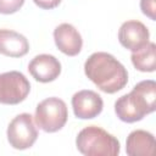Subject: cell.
<instances>
[{
    "label": "cell",
    "mask_w": 156,
    "mask_h": 156,
    "mask_svg": "<svg viewBox=\"0 0 156 156\" xmlns=\"http://www.w3.org/2000/svg\"><path fill=\"white\" fill-rule=\"evenodd\" d=\"M85 76L104 93L115 94L128 83L127 68L111 54L98 51L84 63Z\"/></svg>",
    "instance_id": "1"
},
{
    "label": "cell",
    "mask_w": 156,
    "mask_h": 156,
    "mask_svg": "<svg viewBox=\"0 0 156 156\" xmlns=\"http://www.w3.org/2000/svg\"><path fill=\"white\" fill-rule=\"evenodd\" d=\"M156 82L146 79L136 83L132 91L122 95L115 102L117 117L126 123L141 121L156 110Z\"/></svg>",
    "instance_id": "2"
},
{
    "label": "cell",
    "mask_w": 156,
    "mask_h": 156,
    "mask_svg": "<svg viewBox=\"0 0 156 156\" xmlns=\"http://www.w3.org/2000/svg\"><path fill=\"white\" fill-rule=\"evenodd\" d=\"M76 146L85 156H117L121 151L117 138L98 126L83 128L76 138Z\"/></svg>",
    "instance_id": "3"
},
{
    "label": "cell",
    "mask_w": 156,
    "mask_h": 156,
    "mask_svg": "<svg viewBox=\"0 0 156 156\" xmlns=\"http://www.w3.org/2000/svg\"><path fill=\"white\" fill-rule=\"evenodd\" d=\"M68 119L66 102L56 96L48 98L37 105L34 121L45 133H55L62 129Z\"/></svg>",
    "instance_id": "4"
},
{
    "label": "cell",
    "mask_w": 156,
    "mask_h": 156,
    "mask_svg": "<svg viewBox=\"0 0 156 156\" xmlns=\"http://www.w3.org/2000/svg\"><path fill=\"white\" fill-rule=\"evenodd\" d=\"M7 140L16 150H26L33 146L38 138V130L34 126L33 116L29 113L17 115L7 127Z\"/></svg>",
    "instance_id": "5"
},
{
    "label": "cell",
    "mask_w": 156,
    "mask_h": 156,
    "mask_svg": "<svg viewBox=\"0 0 156 156\" xmlns=\"http://www.w3.org/2000/svg\"><path fill=\"white\" fill-rule=\"evenodd\" d=\"M30 91V83L18 71L0 73V104L17 105L26 100Z\"/></svg>",
    "instance_id": "6"
},
{
    "label": "cell",
    "mask_w": 156,
    "mask_h": 156,
    "mask_svg": "<svg viewBox=\"0 0 156 156\" xmlns=\"http://www.w3.org/2000/svg\"><path fill=\"white\" fill-rule=\"evenodd\" d=\"M72 108L74 112V116L80 119H91L98 117L102 108H104V101L101 96L89 89L79 90L72 96Z\"/></svg>",
    "instance_id": "7"
},
{
    "label": "cell",
    "mask_w": 156,
    "mask_h": 156,
    "mask_svg": "<svg viewBox=\"0 0 156 156\" xmlns=\"http://www.w3.org/2000/svg\"><path fill=\"white\" fill-rule=\"evenodd\" d=\"M150 33L147 27L136 20L126 21L118 29V40L121 45L128 50L136 51L150 40Z\"/></svg>",
    "instance_id": "8"
},
{
    "label": "cell",
    "mask_w": 156,
    "mask_h": 156,
    "mask_svg": "<svg viewBox=\"0 0 156 156\" xmlns=\"http://www.w3.org/2000/svg\"><path fill=\"white\" fill-rule=\"evenodd\" d=\"M28 71L37 82L49 83L58 78L61 73V63L54 55L40 54L30 60Z\"/></svg>",
    "instance_id": "9"
},
{
    "label": "cell",
    "mask_w": 156,
    "mask_h": 156,
    "mask_svg": "<svg viewBox=\"0 0 156 156\" xmlns=\"http://www.w3.org/2000/svg\"><path fill=\"white\" fill-rule=\"evenodd\" d=\"M54 40L57 49L67 56H77L83 46L80 33L71 23H61L54 29Z\"/></svg>",
    "instance_id": "10"
},
{
    "label": "cell",
    "mask_w": 156,
    "mask_h": 156,
    "mask_svg": "<svg viewBox=\"0 0 156 156\" xmlns=\"http://www.w3.org/2000/svg\"><path fill=\"white\" fill-rule=\"evenodd\" d=\"M126 152L129 156H151L155 152V136L144 129L129 133L126 140Z\"/></svg>",
    "instance_id": "11"
},
{
    "label": "cell",
    "mask_w": 156,
    "mask_h": 156,
    "mask_svg": "<svg viewBox=\"0 0 156 156\" xmlns=\"http://www.w3.org/2000/svg\"><path fill=\"white\" fill-rule=\"evenodd\" d=\"M29 51L27 38L11 29H0V54L9 57H22Z\"/></svg>",
    "instance_id": "12"
},
{
    "label": "cell",
    "mask_w": 156,
    "mask_h": 156,
    "mask_svg": "<svg viewBox=\"0 0 156 156\" xmlns=\"http://www.w3.org/2000/svg\"><path fill=\"white\" fill-rule=\"evenodd\" d=\"M133 66L140 72H154L156 68V45L149 41L146 45L136 51L132 52L130 56Z\"/></svg>",
    "instance_id": "13"
},
{
    "label": "cell",
    "mask_w": 156,
    "mask_h": 156,
    "mask_svg": "<svg viewBox=\"0 0 156 156\" xmlns=\"http://www.w3.org/2000/svg\"><path fill=\"white\" fill-rule=\"evenodd\" d=\"M24 4V0H0V13L11 15L17 12Z\"/></svg>",
    "instance_id": "14"
},
{
    "label": "cell",
    "mask_w": 156,
    "mask_h": 156,
    "mask_svg": "<svg viewBox=\"0 0 156 156\" xmlns=\"http://www.w3.org/2000/svg\"><path fill=\"white\" fill-rule=\"evenodd\" d=\"M140 9L150 20H156V0H140Z\"/></svg>",
    "instance_id": "15"
},
{
    "label": "cell",
    "mask_w": 156,
    "mask_h": 156,
    "mask_svg": "<svg viewBox=\"0 0 156 156\" xmlns=\"http://www.w3.org/2000/svg\"><path fill=\"white\" fill-rule=\"evenodd\" d=\"M34 4L40 7V9H44V10H51V9H55L60 5L61 0H33Z\"/></svg>",
    "instance_id": "16"
}]
</instances>
